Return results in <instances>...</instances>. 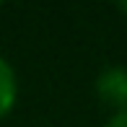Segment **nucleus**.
<instances>
[{
  "label": "nucleus",
  "mask_w": 127,
  "mask_h": 127,
  "mask_svg": "<svg viewBox=\"0 0 127 127\" xmlns=\"http://www.w3.org/2000/svg\"><path fill=\"white\" fill-rule=\"evenodd\" d=\"M117 10H122V13H127V3H117Z\"/></svg>",
  "instance_id": "4"
},
{
  "label": "nucleus",
  "mask_w": 127,
  "mask_h": 127,
  "mask_svg": "<svg viewBox=\"0 0 127 127\" xmlns=\"http://www.w3.org/2000/svg\"><path fill=\"white\" fill-rule=\"evenodd\" d=\"M94 94L109 112L127 109V67L125 65L101 67L94 80Z\"/></svg>",
  "instance_id": "1"
},
{
  "label": "nucleus",
  "mask_w": 127,
  "mask_h": 127,
  "mask_svg": "<svg viewBox=\"0 0 127 127\" xmlns=\"http://www.w3.org/2000/svg\"><path fill=\"white\" fill-rule=\"evenodd\" d=\"M16 101H18V75L16 67L0 55V119L13 112Z\"/></svg>",
  "instance_id": "2"
},
{
  "label": "nucleus",
  "mask_w": 127,
  "mask_h": 127,
  "mask_svg": "<svg viewBox=\"0 0 127 127\" xmlns=\"http://www.w3.org/2000/svg\"><path fill=\"white\" fill-rule=\"evenodd\" d=\"M104 127H127V109H119V112H112L106 117Z\"/></svg>",
  "instance_id": "3"
}]
</instances>
